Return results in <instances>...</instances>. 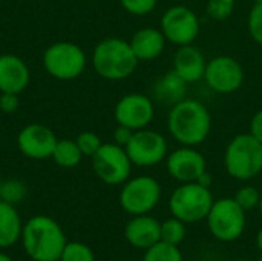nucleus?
I'll return each instance as SVG.
<instances>
[{"instance_id":"obj_1","label":"nucleus","mask_w":262,"mask_h":261,"mask_svg":"<svg viewBox=\"0 0 262 261\" xmlns=\"http://www.w3.org/2000/svg\"><path fill=\"white\" fill-rule=\"evenodd\" d=\"M167 131L181 146H200L212 131V114L204 103L186 97L167 114Z\"/></svg>"},{"instance_id":"obj_2","label":"nucleus","mask_w":262,"mask_h":261,"mask_svg":"<svg viewBox=\"0 0 262 261\" xmlns=\"http://www.w3.org/2000/svg\"><path fill=\"white\" fill-rule=\"evenodd\" d=\"M68 240L61 226L48 215L31 217L21 231V245L32 261H60Z\"/></svg>"},{"instance_id":"obj_3","label":"nucleus","mask_w":262,"mask_h":261,"mask_svg":"<svg viewBox=\"0 0 262 261\" xmlns=\"http://www.w3.org/2000/svg\"><path fill=\"white\" fill-rule=\"evenodd\" d=\"M138 63L129 40L121 37H106L92 51V66L104 80H124L135 72Z\"/></svg>"},{"instance_id":"obj_4","label":"nucleus","mask_w":262,"mask_h":261,"mask_svg":"<svg viewBox=\"0 0 262 261\" xmlns=\"http://www.w3.org/2000/svg\"><path fill=\"white\" fill-rule=\"evenodd\" d=\"M224 168L235 180H252L262 172V143L250 132L235 135L224 151Z\"/></svg>"},{"instance_id":"obj_5","label":"nucleus","mask_w":262,"mask_h":261,"mask_svg":"<svg viewBox=\"0 0 262 261\" xmlns=\"http://www.w3.org/2000/svg\"><path fill=\"white\" fill-rule=\"evenodd\" d=\"M213 202L210 188L196 182L181 183L169 198V209L172 217L184 223H198L206 220Z\"/></svg>"},{"instance_id":"obj_6","label":"nucleus","mask_w":262,"mask_h":261,"mask_svg":"<svg viewBox=\"0 0 262 261\" xmlns=\"http://www.w3.org/2000/svg\"><path fill=\"white\" fill-rule=\"evenodd\" d=\"M43 68L57 80H74L86 68V54L72 42H57L43 52Z\"/></svg>"},{"instance_id":"obj_7","label":"nucleus","mask_w":262,"mask_h":261,"mask_svg":"<svg viewBox=\"0 0 262 261\" xmlns=\"http://www.w3.org/2000/svg\"><path fill=\"white\" fill-rule=\"evenodd\" d=\"M207 228L210 234L220 242H235L246 228V211L235 202V198L215 200L207 217Z\"/></svg>"},{"instance_id":"obj_8","label":"nucleus","mask_w":262,"mask_h":261,"mask_svg":"<svg viewBox=\"0 0 262 261\" xmlns=\"http://www.w3.org/2000/svg\"><path fill=\"white\" fill-rule=\"evenodd\" d=\"M160 29L166 40L175 46L192 45L201 32L198 14L184 5H173L160 18Z\"/></svg>"},{"instance_id":"obj_9","label":"nucleus","mask_w":262,"mask_h":261,"mask_svg":"<svg viewBox=\"0 0 262 261\" xmlns=\"http://www.w3.org/2000/svg\"><path fill=\"white\" fill-rule=\"evenodd\" d=\"M161 198V186L150 175H140L123 183L120 192V206L124 212L134 215L149 214Z\"/></svg>"},{"instance_id":"obj_10","label":"nucleus","mask_w":262,"mask_h":261,"mask_svg":"<svg viewBox=\"0 0 262 261\" xmlns=\"http://www.w3.org/2000/svg\"><path fill=\"white\" fill-rule=\"evenodd\" d=\"M91 158L92 169L103 183L117 186L129 180L134 165L123 146L117 143H103Z\"/></svg>"},{"instance_id":"obj_11","label":"nucleus","mask_w":262,"mask_h":261,"mask_svg":"<svg viewBox=\"0 0 262 261\" xmlns=\"http://www.w3.org/2000/svg\"><path fill=\"white\" fill-rule=\"evenodd\" d=\"M134 166L152 168L163 162L169 154L166 137L154 129L144 128L134 131L129 143L124 146Z\"/></svg>"},{"instance_id":"obj_12","label":"nucleus","mask_w":262,"mask_h":261,"mask_svg":"<svg viewBox=\"0 0 262 261\" xmlns=\"http://www.w3.org/2000/svg\"><path fill=\"white\" fill-rule=\"evenodd\" d=\"M203 80L213 92L229 95L241 89L244 83V68L232 55H216L207 60Z\"/></svg>"},{"instance_id":"obj_13","label":"nucleus","mask_w":262,"mask_h":261,"mask_svg":"<svg viewBox=\"0 0 262 261\" xmlns=\"http://www.w3.org/2000/svg\"><path fill=\"white\" fill-rule=\"evenodd\" d=\"M155 115L154 100L140 92H130L123 95L114 109V117L117 125L130 128L132 131L149 128Z\"/></svg>"},{"instance_id":"obj_14","label":"nucleus","mask_w":262,"mask_h":261,"mask_svg":"<svg viewBox=\"0 0 262 261\" xmlns=\"http://www.w3.org/2000/svg\"><path fill=\"white\" fill-rule=\"evenodd\" d=\"M166 168L173 180L180 183H192L207 171V162L195 146H180L167 154Z\"/></svg>"},{"instance_id":"obj_15","label":"nucleus","mask_w":262,"mask_h":261,"mask_svg":"<svg viewBox=\"0 0 262 261\" xmlns=\"http://www.w3.org/2000/svg\"><path fill=\"white\" fill-rule=\"evenodd\" d=\"M57 140L58 138L48 126L41 123H29L18 132L17 148L31 160H45L51 158Z\"/></svg>"},{"instance_id":"obj_16","label":"nucleus","mask_w":262,"mask_h":261,"mask_svg":"<svg viewBox=\"0 0 262 261\" xmlns=\"http://www.w3.org/2000/svg\"><path fill=\"white\" fill-rule=\"evenodd\" d=\"M124 237L130 246L146 251L161 242V223L147 214L134 215L124 228Z\"/></svg>"},{"instance_id":"obj_17","label":"nucleus","mask_w":262,"mask_h":261,"mask_svg":"<svg viewBox=\"0 0 262 261\" xmlns=\"http://www.w3.org/2000/svg\"><path fill=\"white\" fill-rule=\"evenodd\" d=\"M31 72L23 58L14 54L0 55V92L20 94L29 85Z\"/></svg>"},{"instance_id":"obj_18","label":"nucleus","mask_w":262,"mask_h":261,"mask_svg":"<svg viewBox=\"0 0 262 261\" xmlns=\"http://www.w3.org/2000/svg\"><path fill=\"white\" fill-rule=\"evenodd\" d=\"M207 60L200 48L192 45L178 46V49L173 54L172 69L184 78L189 85L196 83L204 78Z\"/></svg>"},{"instance_id":"obj_19","label":"nucleus","mask_w":262,"mask_h":261,"mask_svg":"<svg viewBox=\"0 0 262 261\" xmlns=\"http://www.w3.org/2000/svg\"><path fill=\"white\" fill-rule=\"evenodd\" d=\"M166 37L160 28H141L129 40V45L138 62H150L158 58L166 48Z\"/></svg>"},{"instance_id":"obj_20","label":"nucleus","mask_w":262,"mask_h":261,"mask_svg":"<svg viewBox=\"0 0 262 261\" xmlns=\"http://www.w3.org/2000/svg\"><path fill=\"white\" fill-rule=\"evenodd\" d=\"M187 82L181 78L173 69L163 74L152 88V100L160 105L172 108L187 97Z\"/></svg>"},{"instance_id":"obj_21","label":"nucleus","mask_w":262,"mask_h":261,"mask_svg":"<svg viewBox=\"0 0 262 261\" xmlns=\"http://www.w3.org/2000/svg\"><path fill=\"white\" fill-rule=\"evenodd\" d=\"M21 218L14 205L0 200V249L14 246L21 238Z\"/></svg>"},{"instance_id":"obj_22","label":"nucleus","mask_w":262,"mask_h":261,"mask_svg":"<svg viewBox=\"0 0 262 261\" xmlns=\"http://www.w3.org/2000/svg\"><path fill=\"white\" fill-rule=\"evenodd\" d=\"M84 155L81 154L78 145L75 140H57V145L52 151L51 158L54 160L55 165H58L60 168H75L77 165H80L81 158Z\"/></svg>"},{"instance_id":"obj_23","label":"nucleus","mask_w":262,"mask_h":261,"mask_svg":"<svg viewBox=\"0 0 262 261\" xmlns=\"http://www.w3.org/2000/svg\"><path fill=\"white\" fill-rule=\"evenodd\" d=\"M186 238V223L177 217L167 218L161 223V242L180 246Z\"/></svg>"},{"instance_id":"obj_24","label":"nucleus","mask_w":262,"mask_h":261,"mask_svg":"<svg viewBox=\"0 0 262 261\" xmlns=\"http://www.w3.org/2000/svg\"><path fill=\"white\" fill-rule=\"evenodd\" d=\"M143 261H183V254L178 246L158 242L152 248L146 249Z\"/></svg>"},{"instance_id":"obj_25","label":"nucleus","mask_w":262,"mask_h":261,"mask_svg":"<svg viewBox=\"0 0 262 261\" xmlns=\"http://www.w3.org/2000/svg\"><path fill=\"white\" fill-rule=\"evenodd\" d=\"M236 8V0H207L206 14L209 18L224 22L232 17Z\"/></svg>"},{"instance_id":"obj_26","label":"nucleus","mask_w":262,"mask_h":261,"mask_svg":"<svg viewBox=\"0 0 262 261\" xmlns=\"http://www.w3.org/2000/svg\"><path fill=\"white\" fill-rule=\"evenodd\" d=\"M60 261H95V255L88 245L80 242H68Z\"/></svg>"},{"instance_id":"obj_27","label":"nucleus","mask_w":262,"mask_h":261,"mask_svg":"<svg viewBox=\"0 0 262 261\" xmlns=\"http://www.w3.org/2000/svg\"><path fill=\"white\" fill-rule=\"evenodd\" d=\"M26 195V186L23 182L20 180H6L2 182V194H0V200L11 203V205H17L18 202H21Z\"/></svg>"},{"instance_id":"obj_28","label":"nucleus","mask_w":262,"mask_h":261,"mask_svg":"<svg viewBox=\"0 0 262 261\" xmlns=\"http://www.w3.org/2000/svg\"><path fill=\"white\" fill-rule=\"evenodd\" d=\"M233 198L247 212V211H252V209H255V208L259 206L261 192L255 186H243V188H239L235 192Z\"/></svg>"},{"instance_id":"obj_29","label":"nucleus","mask_w":262,"mask_h":261,"mask_svg":"<svg viewBox=\"0 0 262 261\" xmlns=\"http://www.w3.org/2000/svg\"><path fill=\"white\" fill-rule=\"evenodd\" d=\"M247 29L252 40L262 46V2L253 3L247 17Z\"/></svg>"},{"instance_id":"obj_30","label":"nucleus","mask_w":262,"mask_h":261,"mask_svg":"<svg viewBox=\"0 0 262 261\" xmlns=\"http://www.w3.org/2000/svg\"><path fill=\"white\" fill-rule=\"evenodd\" d=\"M80 151L83 155L86 157H92L103 145V142L100 140V137L95 134V132H91V131H84V132H80L75 138Z\"/></svg>"},{"instance_id":"obj_31","label":"nucleus","mask_w":262,"mask_h":261,"mask_svg":"<svg viewBox=\"0 0 262 261\" xmlns=\"http://www.w3.org/2000/svg\"><path fill=\"white\" fill-rule=\"evenodd\" d=\"M120 3L126 12L137 17H143L150 14L157 8L158 0H120Z\"/></svg>"},{"instance_id":"obj_32","label":"nucleus","mask_w":262,"mask_h":261,"mask_svg":"<svg viewBox=\"0 0 262 261\" xmlns=\"http://www.w3.org/2000/svg\"><path fill=\"white\" fill-rule=\"evenodd\" d=\"M20 106L18 94L11 92H0V109L5 114H14Z\"/></svg>"},{"instance_id":"obj_33","label":"nucleus","mask_w":262,"mask_h":261,"mask_svg":"<svg viewBox=\"0 0 262 261\" xmlns=\"http://www.w3.org/2000/svg\"><path fill=\"white\" fill-rule=\"evenodd\" d=\"M134 131L127 126H123V125H117L115 131H114V143L120 145V146H126L132 137Z\"/></svg>"},{"instance_id":"obj_34","label":"nucleus","mask_w":262,"mask_h":261,"mask_svg":"<svg viewBox=\"0 0 262 261\" xmlns=\"http://www.w3.org/2000/svg\"><path fill=\"white\" fill-rule=\"evenodd\" d=\"M258 142L262 143V109L256 111L250 120V131H249Z\"/></svg>"},{"instance_id":"obj_35","label":"nucleus","mask_w":262,"mask_h":261,"mask_svg":"<svg viewBox=\"0 0 262 261\" xmlns=\"http://www.w3.org/2000/svg\"><path fill=\"white\" fill-rule=\"evenodd\" d=\"M196 183H200V185H203V186H206V188H210V185H212V177H210V174L206 171V172L196 180Z\"/></svg>"},{"instance_id":"obj_36","label":"nucleus","mask_w":262,"mask_h":261,"mask_svg":"<svg viewBox=\"0 0 262 261\" xmlns=\"http://www.w3.org/2000/svg\"><path fill=\"white\" fill-rule=\"evenodd\" d=\"M256 246H258V249L262 252V228L258 231V234H256Z\"/></svg>"},{"instance_id":"obj_37","label":"nucleus","mask_w":262,"mask_h":261,"mask_svg":"<svg viewBox=\"0 0 262 261\" xmlns=\"http://www.w3.org/2000/svg\"><path fill=\"white\" fill-rule=\"evenodd\" d=\"M0 261H12V260H11V257H9V255H6V254L0 252Z\"/></svg>"},{"instance_id":"obj_38","label":"nucleus","mask_w":262,"mask_h":261,"mask_svg":"<svg viewBox=\"0 0 262 261\" xmlns=\"http://www.w3.org/2000/svg\"><path fill=\"white\" fill-rule=\"evenodd\" d=\"M258 208H259V212H261V215H262V194H261V202H259V206H258Z\"/></svg>"},{"instance_id":"obj_39","label":"nucleus","mask_w":262,"mask_h":261,"mask_svg":"<svg viewBox=\"0 0 262 261\" xmlns=\"http://www.w3.org/2000/svg\"><path fill=\"white\" fill-rule=\"evenodd\" d=\"M253 3H258V2H262V0H252Z\"/></svg>"},{"instance_id":"obj_40","label":"nucleus","mask_w":262,"mask_h":261,"mask_svg":"<svg viewBox=\"0 0 262 261\" xmlns=\"http://www.w3.org/2000/svg\"><path fill=\"white\" fill-rule=\"evenodd\" d=\"M0 194H2V180H0Z\"/></svg>"},{"instance_id":"obj_41","label":"nucleus","mask_w":262,"mask_h":261,"mask_svg":"<svg viewBox=\"0 0 262 261\" xmlns=\"http://www.w3.org/2000/svg\"><path fill=\"white\" fill-rule=\"evenodd\" d=\"M239 261H249V260H239Z\"/></svg>"},{"instance_id":"obj_42","label":"nucleus","mask_w":262,"mask_h":261,"mask_svg":"<svg viewBox=\"0 0 262 261\" xmlns=\"http://www.w3.org/2000/svg\"><path fill=\"white\" fill-rule=\"evenodd\" d=\"M259 261H262V257H261V260H259Z\"/></svg>"}]
</instances>
